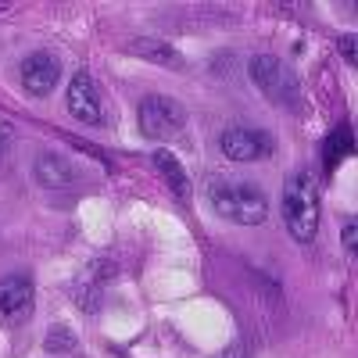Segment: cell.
Segmentation results:
<instances>
[{"label": "cell", "mask_w": 358, "mask_h": 358, "mask_svg": "<svg viewBox=\"0 0 358 358\" xmlns=\"http://www.w3.org/2000/svg\"><path fill=\"white\" fill-rule=\"evenodd\" d=\"M283 226L297 244H312L319 233V179L312 169H297L283 187Z\"/></svg>", "instance_id": "6da1fadb"}, {"label": "cell", "mask_w": 358, "mask_h": 358, "mask_svg": "<svg viewBox=\"0 0 358 358\" xmlns=\"http://www.w3.org/2000/svg\"><path fill=\"white\" fill-rule=\"evenodd\" d=\"M208 201H212L215 215L236 222V226H262L268 215V197L255 183H226L212 179L208 183Z\"/></svg>", "instance_id": "7a4b0ae2"}, {"label": "cell", "mask_w": 358, "mask_h": 358, "mask_svg": "<svg viewBox=\"0 0 358 358\" xmlns=\"http://www.w3.org/2000/svg\"><path fill=\"white\" fill-rule=\"evenodd\" d=\"M248 76L258 86V94L265 101H273L276 108H297V104H301V86H297V76L280 62L276 54H255L248 62Z\"/></svg>", "instance_id": "3957f363"}, {"label": "cell", "mask_w": 358, "mask_h": 358, "mask_svg": "<svg viewBox=\"0 0 358 358\" xmlns=\"http://www.w3.org/2000/svg\"><path fill=\"white\" fill-rule=\"evenodd\" d=\"M136 122H140V133L147 140H172L187 129V111L176 97H165V94H151L140 101V111H136Z\"/></svg>", "instance_id": "277c9868"}, {"label": "cell", "mask_w": 358, "mask_h": 358, "mask_svg": "<svg viewBox=\"0 0 358 358\" xmlns=\"http://www.w3.org/2000/svg\"><path fill=\"white\" fill-rule=\"evenodd\" d=\"M219 151L222 158L229 162H265V158H273L276 151V143L268 133L262 129H251V126H233L219 136Z\"/></svg>", "instance_id": "5b68a950"}, {"label": "cell", "mask_w": 358, "mask_h": 358, "mask_svg": "<svg viewBox=\"0 0 358 358\" xmlns=\"http://www.w3.org/2000/svg\"><path fill=\"white\" fill-rule=\"evenodd\" d=\"M33 305H36V287L25 273L0 280V326H22L33 315Z\"/></svg>", "instance_id": "8992f818"}, {"label": "cell", "mask_w": 358, "mask_h": 358, "mask_svg": "<svg viewBox=\"0 0 358 358\" xmlns=\"http://www.w3.org/2000/svg\"><path fill=\"white\" fill-rule=\"evenodd\" d=\"M65 104H69V115L79 118V122H86V126H101V122H104L101 90H97V83L90 79L86 72H76V76H72L69 94H65Z\"/></svg>", "instance_id": "52a82bcc"}, {"label": "cell", "mask_w": 358, "mask_h": 358, "mask_svg": "<svg viewBox=\"0 0 358 358\" xmlns=\"http://www.w3.org/2000/svg\"><path fill=\"white\" fill-rule=\"evenodd\" d=\"M57 76H62V62H57L50 50H33L22 62V86L33 97H47L57 86Z\"/></svg>", "instance_id": "ba28073f"}, {"label": "cell", "mask_w": 358, "mask_h": 358, "mask_svg": "<svg viewBox=\"0 0 358 358\" xmlns=\"http://www.w3.org/2000/svg\"><path fill=\"white\" fill-rule=\"evenodd\" d=\"M33 176H36V183L47 187V190H65V187L76 183V169L62 155H40L36 165H33Z\"/></svg>", "instance_id": "9c48e42d"}, {"label": "cell", "mask_w": 358, "mask_h": 358, "mask_svg": "<svg viewBox=\"0 0 358 358\" xmlns=\"http://www.w3.org/2000/svg\"><path fill=\"white\" fill-rule=\"evenodd\" d=\"M155 165H158V172L169 179V187L176 190V197L187 204V201H190V179H187L183 165H179V162H176L169 151H158V155H155Z\"/></svg>", "instance_id": "30bf717a"}, {"label": "cell", "mask_w": 358, "mask_h": 358, "mask_svg": "<svg viewBox=\"0 0 358 358\" xmlns=\"http://www.w3.org/2000/svg\"><path fill=\"white\" fill-rule=\"evenodd\" d=\"M351 129L348 126H341V129H334L330 133V140H326V151H322V158H326V172H334L348 155H351Z\"/></svg>", "instance_id": "8fae6325"}, {"label": "cell", "mask_w": 358, "mask_h": 358, "mask_svg": "<svg viewBox=\"0 0 358 358\" xmlns=\"http://www.w3.org/2000/svg\"><path fill=\"white\" fill-rule=\"evenodd\" d=\"M133 50L143 54V57H155V62H165V65H179V54H176L172 47L158 43V40H136Z\"/></svg>", "instance_id": "7c38bea8"}, {"label": "cell", "mask_w": 358, "mask_h": 358, "mask_svg": "<svg viewBox=\"0 0 358 358\" xmlns=\"http://www.w3.org/2000/svg\"><path fill=\"white\" fill-rule=\"evenodd\" d=\"M72 344H76V341H72V334L65 330V326H54V334L43 341L47 351H72Z\"/></svg>", "instance_id": "4fadbf2b"}, {"label": "cell", "mask_w": 358, "mask_h": 358, "mask_svg": "<svg viewBox=\"0 0 358 358\" xmlns=\"http://www.w3.org/2000/svg\"><path fill=\"white\" fill-rule=\"evenodd\" d=\"M341 241H344L348 255H355V248H358V222H355V219H348V222H344V233H341Z\"/></svg>", "instance_id": "5bb4252c"}, {"label": "cell", "mask_w": 358, "mask_h": 358, "mask_svg": "<svg viewBox=\"0 0 358 358\" xmlns=\"http://www.w3.org/2000/svg\"><path fill=\"white\" fill-rule=\"evenodd\" d=\"M355 43H358L355 36H341V43H337V50H341V54L348 57V65H355V62H358V54H355Z\"/></svg>", "instance_id": "9a60e30c"}, {"label": "cell", "mask_w": 358, "mask_h": 358, "mask_svg": "<svg viewBox=\"0 0 358 358\" xmlns=\"http://www.w3.org/2000/svg\"><path fill=\"white\" fill-rule=\"evenodd\" d=\"M8 147H11V126H8V122H0V169H4Z\"/></svg>", "instance_id": "2e32d148"}, {"label": "cell", "mask_w": 358, "mask_h": 358, "mask_svg": "<svg viewBox=\"0 0 358 358\" xmlns=\"http://www.w3.org/2000/svg\"><path fill=\"white\" fill-rule=\"evenodd\" d=\"M8 8H11V4H4V0H0V15H4V11H8Z\"/></svg>", "instance_id": "e0dca14e"}, {"label": "cell", "mask_w": 358, "mask_h": 358, "mask_svg": "<svg viewBox=\"0 0 358 358\" xmlns=\"http://www.w3.org/2000/svg\"><path fill=\"white\" fill-rule=\"evenodd\" d=\"M222 358H236V355H222Z\"/></svg>", "instance_id": "ac0fdd59"}]
</instances>
